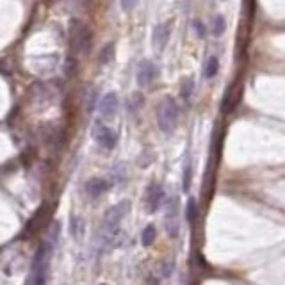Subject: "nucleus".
Wrapping results in <instances>:
<instances>
[{
  "instance_id": "aec40b11",
  "label": "nucleus",
  "mask_w": 285,
  "mask_h": 285,
  "mask_svg": "<svg viewBox=\"0 0 285 285\" xmlns=\"http://www.w3.org/2000/svg\"><path fill=\"white\" fill-rule=\"evenodd\" d=\"M136 5H137V0H122V9L125 11V13H130Z\"/></svg>"
},
{
  "instance_id": "1a4fd4ad",
  "label": "nucleus",
  "mask_w": 285,
  "mask_h": 285,
  "mask_svg": "<svg viewBox=\"0 0 285 285\" xmlns=\"http://www.w3.org/2000/svg\"><path fill=\"white\" fill-rule=\"evenodd\" d=\"M164 198H166V194H164L162 186H159V184H150L148 192H146V207H148V211L150 212L157 211V209L162 205Z\"/></svg>"
},
{
  "instance_id": "20e7f679",
  "label": "nucleus",
  "mask_w": 285,
  "mask_h": 285,
  "mask_svg": "<svg viewBox=\"0 0 285 285\" xmlns=\"http://www.w3.org/2000/svg\"><path fill=\"white\" fill-rule=\"evenodd\" d=\"M164 230L171 239H177L180 234V216H178V200L171 196L166 201V214H164Z\"/></svg>"
},
{
  "instance_id": "9d476101",
  "label": "nucleus",
  "mask_w": 285,
  "mask_h": 285,
  "mask_svg": "<svg viewBox=\"0 0 285 285\" xmlns=\"http://www.w3.org/2000/svg\"><path fill=\"white\" fill-rule=\"evenodd\" d=\"M109 187H111V184H109L107 180H103V178H91V180L86 184V191H88L89 196L96 198L107 191Z\"/></svg>"
},
{
  "instance_id": "f3484780",
  "label": "nucleus",
  "mask_w": 285,
  "mask_h": 285,
  "mask_svg": "<svg viewBox=\"0 0 285 285\" xmlns=\"http://www.w3.org/2000/svg\"><path fill=\"white\" fill-rule=\"evenodd\" d=\"M186 216H187V221H189V223H194V221H196V216H198V203H196V200H194V198H189V201H187Z\"/></svg>"
},
{
  "instance_id": "a211bd4d",
  "label": "nucleus",
  "mask_w": 285,
  "mask_h": 285,
  "mask_svg": "<svg viewBox=\"0 0 285 285\" xmlns=\"http://www.w3.org/2000/svg\"><path fill=\"white\" fill-rule=\"evenodd\" d=\"M191 180H192V168H191V164L187 162L186 166H184V177H182L184 192H189V189H191Z\"/></svg>"
},
{
  "instance_id": "6e6552de",
  "label": "nucleus",
  "mask_w": 285,
  "mask_h": 285,
  "mask_svg": "<svg viewBox=\"0 0 285 285\" xmlns=\"http://www.w3.org/2000/svg\"><path fill=\"white\" fill-rule=\"evenodd\" d=\"M118 105H120V102H118V95L116 93H105L100 98L98 102V109H100V114H102V118H105V120H111V118L116 116L118 112Z\"/></svg>"
},
{
  "instance_id": "9b49d317",
  "label": "nucleus",
  "mask_w": 285,
  "mask_h": 285,
  "mask_svg": "<svg viewBox=\"0 0 285 285\" xmlns=\"http://www.w3.org/2000/svg\"><path fill=\"white\" fill-rule=\"evenodd\" d=\"M169 39V24H159L154 29V36H152V41L157 48H164L166 43Z\"/></svg>"
},
{
  "instance_id": "f8f14e48",
  "label": "nucleus",
  "mask_w": 285,
  "mask_h": 285,
  "mask_svg": "<svg viewBox=\"0 0 285 285\" xmlns=\"http://www.w3.org/2000/svg\"><path fill=\"white\" fill-rule=\"evenodd\" d=\"M218 70H220V61H218V57H209L205 63V79H214L216 75H218Z\"/></svg>"
},
{
  "instance_id": "423d86ee",
  "label": "nucleus",
  "mask_w": 285,
  "mask_h": 285,
  "mask_svg": "<svg viewBox=\"0 0 285 285\" xmlns=\"http://www.w3.org/2000/svg\"><path fill=\"white\" fill-rule=\"evenodd\" d=\"M95 139L105 150H112L118 143V134L105 125H96L95 127Z\"/></svg>"
},
{
  "instance_id": "412c9836",
  "label": "nucleus",
  "mask_w": 285,
  "mask_h": 285,
  "mask_svg": "<svg viewBox=\"0 0 285 285\" xmlns=\"http://www.w3.org/2000/svg\"><path fill=\"white\" fill-rule=\"evenodd\" d=\"M95 102H96V91H93V93H91V98L88 100V111H93Z\"/></svg>"
},
{
  "instance_id": "f03ea898",
  "label": "nucleus",
  "mask_w": 285,
  "mask_h": 285,
  "mask_svg": "<svg viewBox=\"0 0 285 285\" xmlns=\"http://www.w3.org/2000/svg\"><path fill=\"white\" fill-rule=\"evenodd\" d=\"M157 125L164 134H171L178 125V103L175 98H164L157 111Z\"/></svg>"
},
{
  "instance_id": "4be33fe9",
  "label": "nucleus",
  "mask_w": 285,
  "mask_h": 285,
  "mask_svg": "<svg viewBox=\"0 0 285 285\" xmlns=\"http://www.w3.org/2000/svg\"><path fill=\"white\" fill-rule=\"evenodd\" d=\"M146 285H160V284H159V280H157V278H154V276H150L148 280H146Z\"/></svg>"
},
{
  "instance_id": "39448f33",
  "label": "nucleus",
  "mask_w": 285,
  "mask_h": 285,
  "mask_svg": "<svg viewBox=\"0 0 285 285\" xmlns=\"http://www.w3.org/2000/svg\"><path fill=\"white\" fill-rule=\"evenodd\" d=\"M71 43L73 48L80 54H86L91 48V31L86 24L75 20L71 22Z\"/></svg>"
},
{
  "instance_id": "ddd939ff",
  "label": "nucleus",
  "mask_w": 285,
  "mask_h": 285,
  "mask_svg": "<svg viewBox=\"0 0 285 285\" xmlns=\"http://www.w3.org/2000/svg\"><path fill=\"white\" fill-rule=\"evenodd\" d=\"M155 237H157V232H155L154 224H148L145 230H143V235H141V243L143 246H152L155 243Z\"/></svg>"
},
{
  "instance_id": "0eeeda50",
  "label": "nucleus",
  "mask_w": 285,
  "mask_h": 285,
  "mask_svg": "<svg viewBox=\"0 0 285 285\" xmlns=\"http://www.w3.org/2000/svg\"><path fill=\"white\" fill-rule=\"evenodd\" d=\"M157 75H159V70H157V66L154 64L152 61H143L137 68V84L141 88H145V86H150L157 79Z\"/></svg>"
},
{
  "instance_id": "6ab92c4d",
  "label": "nucleus",
  "mask_w": 285,
  "mask_h": 285,
  "mask_svg": "<svg viewBox=\"0 0 285 285\" xmlns=\"http://www.w3.org/2000/svg\"><path fill=\"white\" fill-rule=\"evenodd\" d=\"M192 29H194V32H196L198 37L205 36V25L201 24L200 20H194V22H192Z\"/></svg>"
},
{
  "instance_id": "dca6fc26",
  "label": "nucleus",
  "mask_w": 285,
  "mask_h": 285,
  "mask_svg": "<svg viewBox=\"0 0 285 285\" xmlns=\"http://www.w3.org/2000/svg\"><path fill=\"white\" fill-rule=\"evenodd\" d=\"M112 59H114V45L107 43V45L102 48V52H100V63H102V64H109Z\"/></svg>"
},
{
  "instance_id": "7ed1b4c3",
  "label": "nucleus",
  "mask_w": 285,
  "mask_h": 285,
  "mask_svg": "<svg viewBox=\"0 0 285 285\" xmlns=\"http://www.w3.org/2000/svg\"><path fill=\"white\" fill-rule=\"evenodd\" d=\"M50 250L52 244L47 243L39 246L36 257L32 262V275H31V280L34 285H45L47 280V269H48V257H50Z\"/></svg>"
},
{
  "instance_id": "2eb2a0df",
  "label": "nucleus",
  "mask_w": 285,
  "mask_h": 285,
  "mask_svg": "<svg viewBox=\"0 0 285 285\" xmlns=\"http://www.w3.org/2000/svg\"><path fill=\"white\" fill-rule=\"evenodd\" d=\"M192 93H194V80L192 79H184L182 86H180V95H182V98L189 100Z\"/></svg>"
},
{
  "instance_id": "4468645a",
  "label": "nucleus",
  "mask_w": 285,
  "mask_h": 285,
  "mask_svg": "<svg viewBox=\"0 0 285 285\" xmlns=\"http://www.w3.org/2000/svg\"><path fill=\"white\" fill-rule=\"evenodd\" d=\"M224 27H226V24H224V16L223 14H216L214 22H212V34H214L216 37L223 36Z\"/></svg>"
},
{
  "instance_id": "5701e85b",
  "label": "nucleus",
  "mask_w": 285,
  "mask_h": 285,
  "mask_svg": "<svg viewBox=\"0 0 285 285\" xmlns=\"http://www.w3.org/2000/svg\"><path fill=\"white\" fill-rule=\"evenodd\" d=\"M103 285H105V284H103Z\"/></svg>"
},
{
  "instance_id": "f257e3e1",
  "label": "nucleus",
  "mask_w": 285,
  "mask_h": 285,
  "mask_svg": "<svg viewBox=\"0 0 285 285\" xmlns=\"http://www.w3.org/2000/svg\"><path fill=\"white\" fill-rule=\"evenodd\" d=\"M128 211H130V201L123 200L105 212V218H103V232H105L109 241H112V239L118 235L120 224L125 220V216L128 214Z\"/></svg>"
}]
</instances>
